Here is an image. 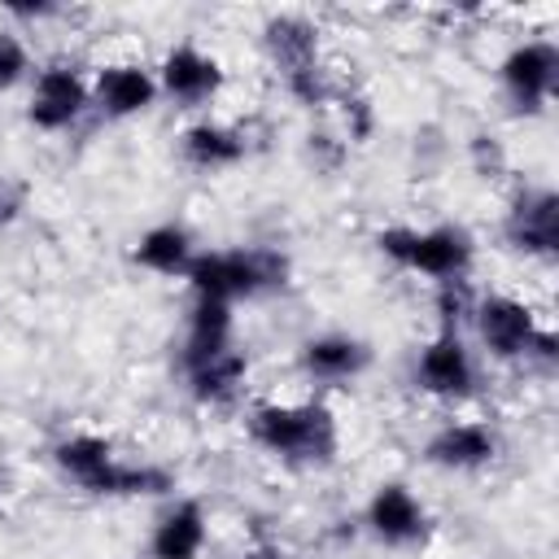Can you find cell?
<instances>
[{
	"label": "cell",
	"instance_id": "44dd1931",
	"mask_svg": "<svg viewBox=\"0 0 559 559\" xmlns=\"http://www.w3.org/2000/svg\"><path fill=\"white\" fill-rule=\"evenodd\" d=\"M472 310H476V293L467 288V280H441V284H437L441 332H459V323L472 319Z\"/></svg>",
	"mask_w": 559,
	"mask_h": 559
},
{
	"label": "cell",
	"instance_id": "7402d4cb",
	"mask_svg": "<svg viewBox=\"0 0 559 559\" xmlns=\"http://www.w3.org/2000/svg\"><path fill=\"white\" fill-rule=\"evenodd\" d=\"M31 70V48L22 39V31L0 26V92H13Z\"/></svg>",
	"mask_w": 559,
	"mask_h": 559
},
{
	"label": "cell",
	"instance_id": "5b68a950",
	"mask_svg": "<svg viewBox=\"0 0 559 559\" xmlns=\"http://www.w3.org/2000/svg\"><path fill=\"white\" fill-rule=\"evenodd\" d=\"M498 79L515 114H542L559 87V48L550 39H520L498 61Z\"/></svg>",
	"mask_w": 559,
	"mask_h": 559
},
{
	"label": "cell",
	"instance_id": "6da1fadb",
	"mask_svg": "<svg viewBox=\"0 0 559 559\" xmlns=\"http://www.w3.org/2000/svg\"><path fill=\"white\" fill-rule=\"evenodd\" d=\"M249 437L293 467H323L336 454V419L319 402H262L249 411Z\"/></svg>",
	"mask_w": 559,
	"mask_h": 559
},
{
	"label": "cell",
	"instance_id": "5bb4252c",
	"mask_svg": "<svg viewBox=\"0 0 559 559\" xmlns=\"http://www.w3.org/2000/svg\"><path fill=\"white\" fill-rule=\"evenodd\" d=\"M367 528L384 542V546H411L424 537L428 528V511L424 502L402 485V480H384L371 502H367Z\"/></svg>",
	"mask_w": 559,
	"mask_h": 559
},
{
	"label": "cell",
	"instance_id": "277c9868",
	"mask_svg": "<svg viewBox=\"0 0 559 559\" xmlns=\"http://www.w3.org/2000/svg\"><path fill=\"white\" fill-rule=\"evenodd\" d=\"M380 253L393 258L406 271H419L428 280H463L472 266V236L463 227H384L376 236Z\"/></svg>",
	"mask_w": 559,
	"mask_h": 559
},
{
	"label": "cell",
	"instance_id": "8fae6325",
	"mask_svg": "<svg viewBox=\"0 0 559 559\" xmlns=\"http://www.w3.org/2000/svg\"><path fill=\"white\" fill-rule=\"evenodd\" d=\"M262 48L284 83L323 66L319 61V26L306 13H271L262 22Z\"/></svg>",
	"mask_w": 559,
	"mask_h": 559
},
{
	"label": "cell",
	"instance_id": "7c38bea8",
	"mask_svg": "<svg viewBox=\"0 0 559 559\" xmlns=\"http://www.w3.org/2000/svg\"><path fill=\"white\" fill-rule=\"evenodd\" d=\"M157 100V74L140 61H109L92 79V105L105 118H135Z\"/></svg>",
	"mask_w": 559,
	"mask_h": 559
},
{
	"label": "cell",
	"instance_id": "9c48e42d",
	"mask_svg": "<svg viewBox=\"0 0 559 559\" xmlns=\"http://www.w3.org/2000/svg\"><path fill=\"white\" fill-rule=\"evenodd\" d=\"M218 87H223V66H218V57L205 52V48H197L192 39L175 44V48L162 57V66H157V92L170 96V100L183 105V109L214 100Z\"/></svg>",
	"mask_w": 559,
	"mask_h": 559
},
{
	"label": "cell",
	"instance_id": "30bf717a",
	"mask_svg": "<svg viewBox=\"0 0 559 559\" xmlns=\"http://www.w3.org/2000/svg\"><path fill=\"white\" fill-rule=\"evenodd\" d=\"M415 384H419L424 393H432V397H445V402L472 393V384H476V362H472V354L463 349L459 332H437V336L419 349V358H415Z\"/></svg>",
	"mask_w": 559,
	"mask_h": 559
},
{
	"label": "cell",
	"instance_id": "cb8c5ba5",
	"mask_svg": "<svg viewBox=\"0 0 559 559\" xmlns=\"http://www.w3.org/2000/svg\"><path fill=\"white\" fill-rule=\"evenodd\" d=\"M22 214V183H13L9 175H0V231L13 227Z\"/></svg>",
	"mask_w": 559,
	"mask_h": 559
},
{
	"label": "cell",
	"instance_id": "8992f818",
	"mask_svg": "<svg viewBox=\"0 0 559 559\" xmlns=\"http://www.w3.org/2000/svg\"><path fill=\"white\" fill-rule=\"evenodd\" d=\"M87 105H92V83L70 61H52V66H44L35 74L26 118L39 131H66V127H74L83 118Z\"/></svg>",
	"mask_w": 559,
	"mask_h": 559
},
{
	"label": "cell",
	"instance_id": "3957f363",
	"mask_svg": "<svg viewBox=\"0 0 559 559\" xmlns=\"http://www.w3.org/2000/svg\"><path fill=\"white\" fill-rule=\"evenodd\" d=\"M52 454H57V467L92 493H166L175 485L170 472H162V467L122 463L114 454V441L96 437V432H74L66 441H57Z\"/></svg>",
	"mask_w": 559,
	"mask_h": 559
},
{
	"label": "cell",
	"instance_id": "ac0fdd59",
	"mask_svg": "<svg viewBox=\"0 0 559 559\" xmlns=\"http://www.w3.org/2000/svg\"><path fill=\"white\" fill-rule=\"evenodd\" d=\"M205 546V511L201 502H175L148 537V559H197Z\"/></svg>",
	"mask_w": 559,
	"mask_h": 559
},
{
	"label": "cell",
	"instance_id": "2e32d148",
	"mask_svg": "<svg viewBox=\"0 0 559 559\" xmlns=\"http://www.w3.org/2000/svg\"><path fill=\"white\" fill-rule=\"evenodd\" d=\"M179 358H183V376L197 402H227L249 371V358L236 345L205 349V354H179Z\"/></svg>",
	"mask_w": 559,
	"mask_h": 559
},
{
	"label": "cell",
	"instance_id": "4fadbf2b",
	"mask_svg": "<svg viewBox=\"0 0 559 559\" xmlns=\"http://www.w3.org/2000/svg\"><path fill=\"white\" fill-rule=\"evenodd\" d=\"M424 454H428V463H437L445 472H476L498 459V437L480 419H450L428 437Z\"/></svg>",
	"mask_w": 559,
	"mask_h": 559
},
{
	"label": "cell",
	"instance_id": "9a60e30c",
	"mask_svg": "<svg viewBox=\"0 0 559 559\" xmlns=\"http://www.w3.org/2000/svg\"><path fill=\"white\" fill-rule=\"evenodd\" d=\"M367 362H371V349L345 332H323L301 345V371L319 384H345V380L362 376Z\"/></svg>",
	"mask_w": 559,
	"mask_h": 559
},
{
	"label": "cell",
	"instance_id": "e0dca14e",
	"mask_svg": "<svg viewBox=\"0 0 559 559\" xmlns=\"http://www.w3.org/2000/svg\"><path fill=\"white\" fill-rule=\"evenodd\" d=\"M179 153L192 170H227L249 153V140L236 127H223V122L205 118V122H192L179 135Z\"/></svg>",
	"mask_w": 559,
	"mask_h": 559
},
{
	"label": "cell",
	"instance_id": "d4e9b609",
	"mask_svg": "<svg viewBox=\"0 0 559 559\" xmlns=\"http://www.w3.org/2000/svg\"><path fill=\"white\" fill-rule=\"evenodd\" d=\"M9 13L13 17H52L57 4H9Z\"/></svg>",
	"mask_w": 559,
	"mask_h": 559
},
{
	"label": "cell",
	"instance_id": "7a4b0ae2",
	"mask_svg": "<svg viewBox=\"0 0 559 559\" xmlns=\"http://www.w3.org/2000/svg\"><path fill=\"white\" fill-rule=\"evenodd\" d=\"M197 297L210 301H240V297H258L271 288L288 284V258L280 249H205L192 253L188 275Z\"/></svg>",
	"mask_w": 559,
	"mask_h": 559
},
{
	"label": "cell",
	"instance_id": "ba28073f",
	"mask_svg": "<svg viewBox=\"0 0 559 559\" xmlns=\"http://www.w3.org/2000/svg\"><path fill=\"white\" fill-rule=\"evenodd\" d=\"M502 236L528 258H555L559 249V197L550 188H520L507 205Z\"/></svg>",
	"mask_w": 559,
	"mask_h": 559
},
{
	"label": "cell",
	"instance_id": "52a82bcc",
	"mask_svg": "<svg viewBox=\"0 0 559 559\" xmlns=\"http://www.w3.org/2000/svg\"><path fill=\"white\" fill-rule=\"evenodd\" d=\"M472 323H476V332H480V341L493 358H528V345L542 332L533 306L520 301V297H507V293L476 297Z\"/></svg>",
	"mask_w": 559,
	"mask_h": 559
},
{
	"label": "cell",
	"instance_id": "d6986e66",
	"mask_svg": "<svg viewBox=\"0 0 559 559\" xmlns=\"http://www.w3.org/2000/svg\"><path fill=\"white\" fill-rule=\"evenodd\" d=\"M192 253H197V249H192L188 227H179V223H157V227H148V231L135 240L131 262L144 266V271H153V275H188Z\"/></svg>",
	"mask_w": 559,
	"mask_h": 559
},
{
	"label": "cell",
	"instance_id": "ffe728a7",
	"mask_svg": "<svg viewBox=\"0 0 559 559\" xmlns=\"http://www.w3.org/2000/svg\"><path fill=\"white\" fill-rule=\"evenodd\" d=\"M231 328H236V319H231V306H227V301H210V297H197V306H192V314H188L183 354H205V349H223V345H236Z\"/></svg>",
	"mask_w": 559,
	"mask_h": 559
},
{
	"label": "cell",
	"instance_id": "603a6c76",
	"mask_svg": "<svg viewBox=\"0 0 559 559\" xmlns=\"http://www.w3.org/2000/svg\"><path fill=\"white\" fill-rule=\"evenodd\" d=\"M472 162L480 175H498L507 166V153L498 144V135H472Z\"/></svg>",
	"mask_w": 559,
	"mask_h": 559
}]
</instances>
